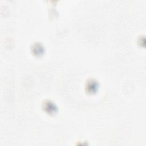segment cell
I'll return each instance as SVG.
<instances>
[{"label": "cell", "mask_w": 146, "mask_h": 146, "mask_svg": "<svg viewBox=\"0 0 146 146\" xmlns=\"http://www.w3.org/2000/svg\"><path fill=\"white\" fill-rule=\"evenodd\" d=\"M43 106H44L43 109L45 110V111L50 114L55 113L58 110L56 106L53 103L50 101L46 102Z\"/></svg>", "instance_id": "obj_1"}, {"label": "cell", "mask_w": 146, "mask_h": 146, "mask_svg": "<svg viewBox=\"0 0 146 146\" xmlns=\"http://www.w3.org/2000/svg\"><path fill=\"white\" fill-rule=\"evenodd\" d=\"M87 91L90 94H92L97 91L98 88V84L94 80H90L87 84Z\"/></svg>", "instance_id": "obj_2"}, {"label": "cell", "mask_w": 146, "mask_h": 146, "mask_svg": "<svg viewBox=\"0 0 146 146\" xmlns=\"http://www.w3.org/2000/svg\"><path fill=\"white\" fill-rule=\"evenodd\" d=\"M44 51L43 47L42 46L38 43H35L33 46V51L34 55H40L43 54V52Z\"/></svg>", "instance_id": "obj_3"}]
</instances>
